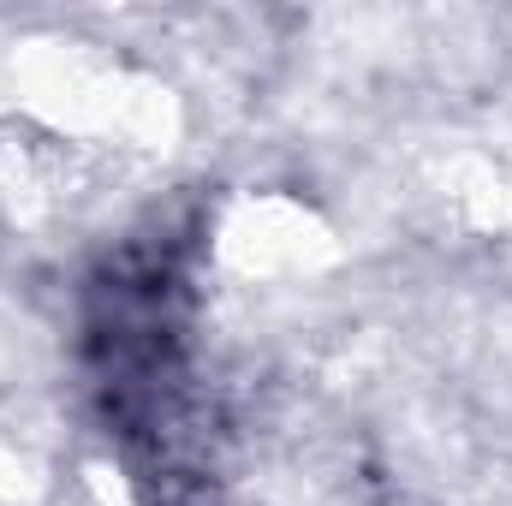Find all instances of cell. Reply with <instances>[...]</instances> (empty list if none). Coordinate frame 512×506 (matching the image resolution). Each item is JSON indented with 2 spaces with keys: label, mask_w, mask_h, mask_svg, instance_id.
<instances>
[{
  "label": "cell",
  "mask_w": 512,
  "mask_h": 506,
  "mask_svg": "<svg viewBox=\"0 0 512 506\" xmlns=\"http://www.w3.org/2000/svg\"><path fill=\"white\" fill-rule=\"evenodd\" d=\"M197 221L120 239L84 280L78 358L143 506H215V399L197 346Z\"/></svg>",
  "instance_id": "1"
}]
</instances>
